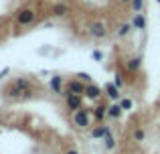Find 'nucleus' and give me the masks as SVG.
I'll return each instance as SVG.
<instances>
[{
  "label": "nucleus",
  "mask_w": 160,
  "mask_h": 154,
  "mask_svg": "<svg viewBox=\"0 0 160 154\" xmlns=\"http://www.w3.org/2000/svg\"><path fill=\"white\" fill-rule=\"evenodd\" d=\"M102 95H103V87L95 85V83H87V85H85V93H83V97L93 99V102H99Z\"/></svg>",
  "instance_id": "obj_8"
},
{
  "label": "nucleus",
  "mask_w": 160,
  "mask_h": 154,
  "mask_svg": "<svg viewBox=\"0 0 160 154\" xmlns=\"http://www.w3.org/2000/svg\"><path fill=\"white\" fill-rule=\"evenodd\" d=\"M91 59L98 61V63L103 61V51H102V49H93V51H91Z\"/></svg>",
  "instance_id": "obj_21"
},
{
  "label": "nucleus",
  "mask_w": 160,
  "mask_h": 154,
  "mask_svg": "<svg viewBox=\"0 0 160 154\" xmlns=\"http://www.w3.org/2000/svg\"><path fill=\"white\" fill-rule=\"evenodd\" d=\"M142 6H144V0H132V10L134 12H142Z\"/></svg>",
  "instance_id": "obj_23"
},
{
  "label": "nucleus",
  "mask_w": 160,
  "mask_h": 154,
  "mask_svg": "<svg viewBox=\"0 0 160 154\" xmlns=\"http://www.w3.org/2000/svg\"><path fill=\"white\" fill-rule=\"evenodd\" d=\"M132 27H134V31H146V27H148V20H146V16L142 14V12H134Z\"/></svg>",
  "instance_id": "obj_12"
},
{
  "label": "nucleus",
  "mask_w": 160,
  "mask_h": 154,
  "mask_svg": "<svg viewBox=\"0 0 160 154\" xmlns=\"http://www.w3.org/2000/svg\"><path fill=\"white\" fill-rule=\"evenodd\" d=\"M103 95L109 97L112 102H120V99H122V89L113 81H108L106 85H103Z\"/></svg>",
  "instance_id": "obj_7"
},
{
  "label": "nucleus",
  "mask_w": 160,
  "mask_h": 154,
  "mask_svg": "<svg viewBox=\"0 0 160 154\" xmlns=\"http://www.w3.org/2000/svg\"><path fill=\"white\" fill-rule=\"evenodd\" d=\"M142 55H134V57H130V59H126L124 61V69L128 73H138L142 69Z\"/></svg>",
  "instance_id": "obj_9"
},
{
  "label": "nucleus",
  "mask_w": 160,
  "mask_h": 154,
  "mask_svg": "<svg viewBox=\"0 0 160 154\" xmlns=\"http://www.w3.org/2000/svg\"><path fill=\"white\" fill-rule=\"evenodd\" d=\"M75 77H77L79 81H83V83H93V81H91V75H89V73H85V71H79Z\"/></svg>",
  "instance_id": "obj_20"
},
{
  "label": "nucleus",
  "mask_w": 160,
  "mask_h": 154,
  "mask_svg": "<svg viewBox=\"0 0 160 154\" xmlns=\"http://www.w3.org/2000/svg\"><path fill=\"white\" fill-rule=\"evenodd\" d=\"M69 12V6L67 4H55L53 6V16H65Z\"/></svg>",
  "instance_id": "obj_18"
},
{
  "label": "nucleus",
  "mask_w": 160,
  "mask_h": 154,
  "mask_svg": "<svg viewBox=\"0 0 160 154\" xmlns=\"http://www.w3.org/2000/svg\"><path fill=\"white\" fill-rule=\"evenodd\" d=\"M37 18V12L35 8H22V10L16 14V22L20 24V27H27V24H32Z\"/></svg>",
  "instance_id": "obj_5"
},
{
  "label": "nucleus",
  "mask_w": 160,
  "mask_h": 154,
  "mask_svg": "<svg viewBox=\"0 0 160 154\" xmlns=\"http://www.w3.org/2000/svg\"><path fill=\"white\" fill-rule=\"evenodd\" d=\"M65 103H67V110L69 112H75V110H79V107H83V95L65 91Z\"/></svg>",
  "instance_id": "obj_6"
},
{
  "label": "nucleus",
  "mask_w": 160,
  "mask_h": 154,
  "mask_svg": "<svg viewBox=\"0 0 160 154\" xmlns=\"http://www.w3.org/2000/svg\"><path fill=\"white\" fill-rule=\"evenodd\" d=\"M122 4H132V0H120Z\"/></svg>",
  "instance_id": "obj_25"
},
{
  "label": "nucleus",
  "mask_w": 160,
  "mask_h": 154,
  "mask_svg": "<svg viewBox=\"0 0 160 154\" xmlns=\"http://www.w3.org/2000/svg\"><path fill=\"white\" fill-rule=\"evenodd\" d=\"M6 95L12 99H27L32 95V85L27 77H18L10 83V87L6 89Z\"/></svg>",
  "instance_id": "obj_1"
},
{
  "label": "nucleus",
  "mask_w": 160,
  "mask_h": 154,
  "mask_svg": "<svg viewBox=\"0 0 160 154\" xmlns=\"http://www.w3.org/2000/svg\"><path fill=\"white\" fill-rule=\"evenodd\" d=\"M102 142H103V150L106 152H113L118 148V140H116V136H113V132H108L102 138Z\"/></svg>",
  "instance_id": "obj_14"
},
{
  "label": "nucleus",
  "mask_w": 160,
  "mask_h": 154,
  "mask_svg": "<svg viewBox=\"0 0 160 154\" xmlns=\"http://www.w3.org/2000/svg\"><path fill=\"white\" fill-rule=\"evenodd\" d=\"M65 154H81V152H79L77 148H67V150H65Z\"/></svg>",
  "instance_id": "obj_24"
},
{
  "label": "nucleus",
  "mask_w": 160,
  "mask_h": 154,
  "mask_svg": "<svg viewBox=\"0 0 160 154\" xmlns=\"http://www.w3.org/2000/svg\"><path fill=\"white\" fill-rule=\"evenodd\" d=\"M71 124H73L77 130H89L91 128V110L79 107V110L71 112Z\"/></svg>",
  "instance_id": "obj_2"
},
{
  "label": "nucleus",
  "mask_w": 160,
  "mask_h": 154,
  "mask_svg": "<svg viewBox=\"0 0 160 154\" xmlns=\"http://www.w3.org/2000/svg\"><path fill=\"white\" fill-rule=\"evenodd\" d=\"M132 31H134V27H132V22H122L120 27H118V31H116V35H118V39H128L130 35H132Z\"/></svg>",
  "instance_id": "obj_17"
},
{
  "label": "nucleus",
  "mask_w": 160,
  "mask_h": 154,
  "mask_svg": "<svg viewBox=\"0 0 160 154\" xmlns=\"http://www.w3.org/2000/svg\"><path fill=\"white\" fill-rule=\"evenodd\" d=\"M85 85H87V83L79 81V79L75 77V79H71V81H67L65 91H69V93H79V95H83V93H85Z\"/></svg>",
  "instance_id": "obj_10"
},
{
  "label": "nucleus",
  "mask_w": 160,
  "mask_h": 154,
  "mask_svg": "<svg viewBox=\"0 0 160 154\" xmlns=\"http://www.w3.org/2000/svg\"><path fill=\"white\" fill-rule=\"evenodd\" d=\"M49 87H51L53 93L57 95H65V89H63V77L61 75H53L51 81H49Z\"/></svg>",
  "instance_id": "obj_13"
},
{
  "label": "nucleus",
  "mask_w": 160,
  "mask_h": 154,
  "mask_svg": "<svg viewBox=\"0 0 160 154\" xmlns=\"http://www.w3.org/2000/svg\"><path fill=\"white\" fill-rule=\"evenodd\" d=\"M118 103H120V107H122L124 112H130V110L134 107V99H132V97H124V95H122V99H120Z\"/></svg>",
  "instance_id": "obj_19"
},
{
  "label": "nucleus",
  "mask_w": 160,
  "mask_h": 154,
  "mask_svg": "<svg viewBox=\"0 0 160 154\" xmlns=\"http://www.w3.org/2000/svg\"><path fill=\"white\" fill-rule=\"evenodd\" d=\"M113 83H116L120 89L126 85V81H124V77H122V73H120V71H116V75H113Z\"/></svg>",
  "instance_id": "obj_22"
},
{
  "label": "nucleus",
  "mask_w": 160,
  "mask_h": 154,
  "mask_svg": "<svg viewBox=\"0 0 160 154\" xmlns=\"http://www.w3.org/2000/svg\"><path fill=\"white\" fill-rule=\"evenodd\" d=\"M122 116H124V110L120 107V103L112 102L108 106V120L109 122H118V120H122Z\"/></svg>",
  "instance_id": "obj_11"
},
{
  "label": "nucleus",
  "mask_w": 160,
  "mask_h": 154,
  "mask_svg": "<svg viewBox=\"0 0 160 154\" xmlns=\"http://www.w3.org/2000/svg\"><path fill=\"white\" fill-rule=\"evenodd\" d=\"M108 32H109V27H108L106 20H93V22H91L89 35L93 37V39L102 41V39H106V37H108Z\"/></svg>",
  "instance_id": "obj_3"
},
{
  "label": "nucleus",
  "mask_w": 160,
  "mask_h": 154,
  "mask_svg": "<svg viewBox=\"0 0 160 154\" xmlns=\"http://www.w3.org/2000/svg\"><path fill=\"white\" fill-rule=\"evenodd\" d=\"M146 138H148V132H146V128H142V126L134 128V132H132V142L142 144V142H146Z\"/></svg>",
  "instance_id": "obj_16"
},
{
  "label": "nucleus",
  "mask_w": 160,
  "mask_h": 154,
  "mask_svg": "<svg viewBox=\"0 0 160 154\" xmlns=\"http://www.w3.org/2000/svg\"><path fill=\"white\" fill-rule=\"evenodd\" d=\"M0 126H2V118H0Z\"/></svg>",
  "instance_id": "obj_26"
},
{
  "label": "nucleus",
  "mask_w": 160,
  "mask_h": 154,
  "mask_svg": "<svg viewBox=\"0 0 160 154\" xmlns=\"http://www.w3.org/2000/svg\"><path fill=\"white\" fill-rule=\"evenodd\" d=\"M108 132H112V130H109V126H93V128H89V136L93 140H102Z\"/></svg>",
  "instance_id": "obj_15"
},
{
  "label": "nucleus",
  "mask_w": 160,
  "mask_h": 154,
  "mask_svg": "<svg viewBox=\"0 0 160 154\" xmlns=\"http://www.w3.org/2000/svg\"><path fill=\"white\" fill-rule=\"evenodd\" d=\"M108 106H109V103H106V102L99 99L98 106L91 107V118H93V122H98V124L106 122V120H108Z\"/></svg>",
  "instance_id": "obj_4"
},
{
  "label": "nucleus",
  "mask_w": 160,
  "mask_h": 154,
  "mask_svg": "<svg viewBox=\"0 0 160 154\" xmlns=\"http://www.w3.org/2000/svg\"><path fill=\"white\" fill-rule=\"evenodd\" d=\"M156 2H158V4H160V0H156Z\"/></svg>",
  "instance_id": "obj_27"
}]
</instances>
